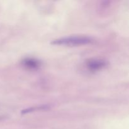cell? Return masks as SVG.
I'll list each match as a JSON object with an SVG mask.
<instances>
[{"instance_id": "6da1fadb", "label": "cell", "mask_w": 129, "mask_h": 129, "mask_svg": "<svg viewBox=\"0 0 129 129\" xmlns=\"http://www.w3.org/2000/svg\"><path fill=\"white\" fill-rule=\"evenodd\" d=\"M91 42L92 39L86 36H70L54 40L51 44L53 45L78 46L90 44Z\"/></svg>"}, {"instance_id": "7a4b0ae2", "label": "cell", "mask_w": 129, "mask_h": 129, "mask_svg": "<svg viewBox=\"0 0 129 129\" xmlns=\"http://www.w3.org/2000/svg\"><path fill=\"white\" fill-rule=\"evenodd\" d=\"M106 65V62L103 60L101 59H93L89 60L87 62V66L91 70H100L104 68Z\"/></svg>"}, {"instance_id": "3957f363", "label": "cell", "mask_w": 129, "mask_h": 129, "mask_svg": "<svg viewBox=\"0 0 129 129\" xmlns=\"http://www.w3.org/2000/svg\"><path fill=\"white\" fill-rule=\"evenodd\" d=\"M24 65L25 66L28 67L31 69H35V68H38L40 66V62L37 60H35L34 59H26L23 61Z\"/></svg>"}]
</instances>
